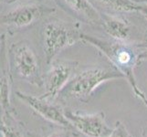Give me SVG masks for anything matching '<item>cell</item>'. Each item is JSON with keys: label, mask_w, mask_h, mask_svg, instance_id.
<instances>
[{"label": "cell", "mask_w": 147, "mask_h": 137, "mask_svg": "<svg viewBox=\"0 0 147 137\" xmlns=\"http://www.w3.org/2000/svg\"><path fill=\"white\" fill-rule=\"evenodd\" d=\"M80 38L97 48L114 66L115 70L124 76L133 89L135 97L147 106V96L139 87L134 75V69L140 60L139 56L131 48L118 42L106 41L83 33L80 34Z\"/></svg>", "instance_id": "1"}, {"label": "cell", "mask_w": 147, "mask_h": 137, "mask_svg": "<svg viewBox=\"0 0 147 137\" xmlns=\"http://www.w3.org/2000/svg\"><path fill=\"white\" fill-rule=\"evenodd\" d=\"M124 76L116 70L106 68H90L72 76L67 85L59 93L62 100H75L87 103L94 90L100 84L109 80L123 79Z\"/></svg>", "instance_id": "2"}, {"label": "cell", "mask_w": 147, "mask_h": 137, "mask_svg": "<svg viewBox=\"0 0 147 137\" xmlns=\"http://www.w3.org/2000/svg\"><path fill=\"white\" fill-rule=\"evenodd\" d=\"M7 58L13 79L42 87L43 76L40 72L38 57L28 41L20 40L10 45L7 49Z\"/></svg>", "instance_id": "3"}, {"label": "cell", "mask_w": 147, "mask_h": 137, "mask_svg": "<svg viewBox=\"0 0 147 137\" xmlns=\"http://www.w3.org/2000/svg\"><path fill=\"white\" fill-rule=\"evenodd\" d=\"M54 7L38 3H25L0 13V26L7 28V34L13 36L37 24L44 18L53 14Z\"/></svg>", "instance_id": "4"}, {"label": "cell", "mask_w": 147, "mask_h": 137, "mask_svg": "<svg viewBox=\"0 0 147 137\" xmlns=\"http://www.w3.org/2000/svg\"><path fill=\"white\" fill-rule=\"evenodd\" d=\"M80 34L59 20L45 22L41 28V40L47 64L50 65L59 53L80 40Z\"/></svg>", "instance_id": "5"}, {"label": "cell", "mask_w": 147, "mask_h": 137, "mask_svg": "<svg viewBox=\"0 0 147 137\" xmlns=\"http://www.w3.org/2000/svg\"><path fill=\"white\" fill-rule=\"evenodd\" d=\"M64 113L74 129L87 137H108L113 132V128L108 125L103 111L88 114L65 110Z\"/></svg>", "instance_id": "6"}, {"label": "cell", "mask_w": 147, "mask_h": 137, "mask_svg": "<svg viewBox=\"0 0 147 137\" xmlns=\"http://www.w3.org/2000/svg\"><path fill=\"white\" fill-rule=\"evenodd\" d=\"M76 68L77 62L72 60L53 61L43 77V86L46 88V91L41 97L49 100L57 98L59 93L72 78Z\"/></svg>", "instance_id": "7"}, {"label": "cell", "mask_w": 147, "mask_h": 137, "mask_svg": "<svg viewBox=\"0 0 147 137\" xmlns=\"http://www.w3.org/2000/svg\"><path fill=\"white\" fill-rule=\"evenodd\" d=\"M16 95L18 99L24 101L35 113H37L45 120L59 126V127L76 131L72 124H70V121L65 116L64 111L59 106L50 103V100L42 98L41 96L37 97V96L31 94L24 93L19 90L16 91Z\"/></svg>", "instance_id": "8"}, {"label": "cell", "mask_w": 147, "mask_h": 137, "mask_svg": "<svg viewBox=\"0 0 147 137\" xmlns=\"http://www.w3.org/2000/svg\"><path fill=\"white\" fill-rule=\"evenodd\" d=\"M12 82L13 76L7 58V33H3L0 35V110L3 113H13L10 101Z\"/></svg>", "instance_id": "9"}, {"label": "cell", "mask_w": 147, "mask_h": 137, "mask_svg": "<svg viewBox=\"0 0 147 137\" xmlns=\"http://www.w3.org/2000/svg\"><path fill=\"white\" fill-rule=\"evenodd\" d=\"M67 7L77 13L85 21L90 23H100L102 18L94 8L89 0H63Z\"/></svg>", "instance_id": "10"}, {"label": "cell", "mask_w": 147, "mask_h": 137, "mask_svg": "<svg viewBox=\"0 0 147 137\" xmlns=\"http://www.w3.org/2000/svg\"><path fill=\"white\" fill-rule=\"evenodd\" d=\"M102 18V26L108 35L116 40L123 41L129 38L130 28L128 23L124 20L113 18V17H101Z\"/></svg>", "instance_id": "11"}, {"label": "cell", "mask_w": 147, "mask_h": 137, "mask_svg": "<svg viewBox=\"0 0 147 137\" xmlns=\"http://www.w3.org/2000/svg\"><path fill=\"white\" fill-rule=\"evenodd\" d=\"M13 117V113H3L0 118V133L3 137H24L21 128Z\"/></svg>", "instance_id": "12"}, {"label": "cell", "mask_w": 147, "mask_h": 137, "mask_svg": "<svg viewBox=\"0 0 147 137\" xmlns=\"http://www.w3.org/2000/svg\"><path fill=\"white\" fill-rule=\"evenodd\" d=\"M96 1L115 11L139 12L141 7V5L131 0H96Z\"/></svg>", "instance_id": "13"}, {"label": "cell", "mask_w": 147, "mask_h": 137, "mask_svg": "<svg viewBox=\"0 0 147 137\" xmlns=\"http://www.w3.org/2000/svg\"><path fill=\"white\" fill-rule=\"evenodd\" d=\"M108 137H133L123 121H118L115 123V126L113 129L111 134Z\"/></svg>", "instance_id": "14"}, {"label": "cell", "mask_w": 147, "mask_h": 137, "mask_svg": "<svg viewBox=\"0 0 147 137\" xmlns=\"http://www.w3.org/2000/svg\"><path fill=\"white\" fill-rule=\"evenodd\" d=\"M76 136V131L70 130L68 128L61 127L60 130H57L52 132L51 134H49L48 135L41 136V137H71V136ZM32 137H38V136H32Z\"/></svg>", "instance_id": "15"}, {"label": "cell", "mask_w": 147, "mask_h": 137, "mask_svg": "<svg viewBox=\"0 0 147 137\" xmlns=\"http://www.w3.org/2000/svg\"><path fill=\"white\" fill-rule=\"evenodd\" d=\"M139 12L143 15L145 18H147V5H141Z\"/></svg>", "instance_id": "16"}, {"label": "cell", "mask_w": 147, "mask_h": 137, "mask_svg": "<svg viewBox=\"0 0 147 137\" xmlns=\"http://www.w3.org/2000/svg\"><path fill=\"white\" fill-rule=\"evenodd\" d=\"M17 0H0V4H12Z\"/></svg>", "instance_id": "17"}, {"label": "cell", "mask_w": 147, "mask_h": 137, "mask_svg": "<svg viewBox=\"0 0 147 137\" xmlns=\"http://www.w3.org/2000/svg\"><path fill=\"white\" fill-rule=\"evenodd\" d=\"M138 47L139 48H144V49H147V38H146V39L144 40V41L142 43V44H140V45H138Z\"/></svg>", "instance_id": "18"}, {"label": "cell", "mask_w": 147, "mask_h": 137, "mask_svg": "<svg viewBox=\"0 0 147 137\" xmlns=\"http://www.w3.org/2000/svg\"><path fill=\"white\" fill-rule=\"evenodd\" d=\"M147 58V52H144V53H142L139 55V59H146Z\"/></svg>", "instance_id": "19"}, {"label": "cell", "mask_w": 147, "mask_h": 137, "mask_svg": "<svg viewBox=\"0 0 147 137\" xmlns=\"http://www.w3.org/2000/svg\"><path fill=\"white\" fill-rule=\"evenodd\" d=\"M143 137H147V130L144 131V133H143Z\"/></svg>", "instance_id": "20"}]
</instances>
